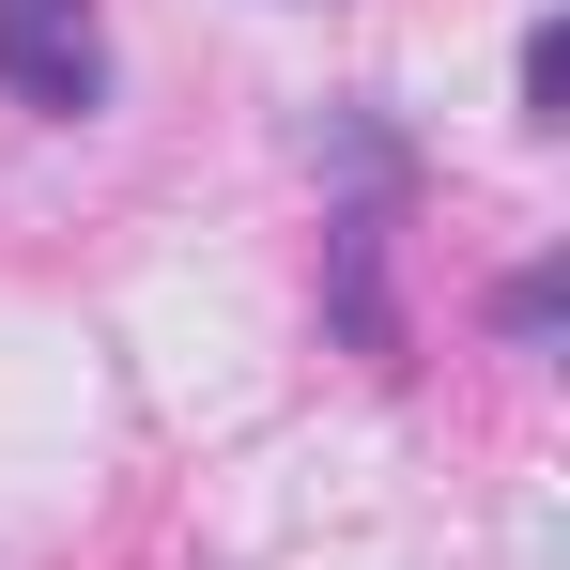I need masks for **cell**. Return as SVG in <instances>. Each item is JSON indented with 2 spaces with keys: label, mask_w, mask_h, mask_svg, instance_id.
<instances>
[{
  "label": "cell",
  "mask_w": 570,
  "mask_h": 570,
  "mask_svg": "<svg viewBox=\"0 0 570 570\" xmlns=\"http://www.w3.org/2000/svg\"><path fill=\"white\" fill-rule=\"evenodd\" d=\"M0 94L47 108V124H78V108L108 94V31H94V0H0Z\"/></svg>",
  "instance_id": "cell-1"
},
{
  "label": "cell",
  "mask_w": 570,
  "mask_h": 570,
  "mask_svg": "<svg viewBox=\"0 0 570 570\" xmlns=\"http://www.w3.org/2000/svg\"><path fill=\"white\" fill-rule=\"evenodd\" d=\"M524 124H570V31H556V16L524 31Z\"/></svg>",
  "instance_id": "cell-2"
},
{
  "label": "cell",
  "mask_w": 570,
  "mask_h": 570,
  "mask_svg": "<svg viewBox=\"0 0 570 570\" xmlns=\"http://www.w3.org/2000/svg\"><path fill=\"white\" fill-rule=\"evenodd\" d=\"M493 324H509V340H556V263H524V278L493 293Z\"/></svg>",
  "instance_id": "cell-3"
}]
</instances>
